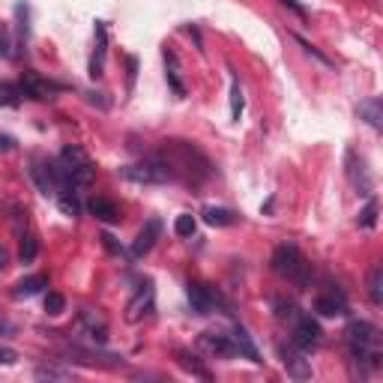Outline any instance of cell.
Instances as JSON below:
<instances>
[{
    "mask_svg": "<svg viewBox=\"0 0 383 383\" xmlns=\"http://www.w3.org/2000/svg\"><path fill=\"white\" fill-rule=\"evenodd\" d=\"M156 156L165 162V168L171 171V180L183 177V180H189V183H201L210 177L207 156L186 141H165L162 153H156Z\"/></svg>",
    "mask_w": 383,
    "mask_h": 383,
    "instance_id": "6da1fadb",
    "label": "cell"
},
{
    "mask_svg": "<svg viewBox=\"0 0 383 383\" xmlns=\"http://www.w3.org/2000/svg\"><path fill=\"white\" fill-rule=\"evenodd\" d=\"M344 336H348L353 363L368 365V368H377V365H380V353H377L380 333H377V326H375V324H368V321H353Z\"/></svg>",
    "mask_w": 383,
    "mask_h": 383,
    "instance_id": "7a4b0ae2",
    "label": "cell"
},
{
    "mask_svg": "<svg viewBox=\"0 0 383 383\" xmlns=\"http://www.w3.org/2000/svg\"><path fill=\"white\" fill-rule=\"evenodd\" d=\"M273 270L278 276H285L297 288H309V282H312V264L302 258V252L297 246H288V242L273 252Z\"/></svg>",
    "mask_w": 383,
    "mask_h": 383,
    "instance_id": "3957f363",
    "label": "cell"
},
{
    "mask_svg": "<svg viewBox=\"0 0 383 383\" xmlns=\"http://www.w3.org/2000/svg\"><path fill=\"white\" fill-rule=\"evenodd\" d=\"M60 162L66 165V171H69V177H72V183L75 186H90L93 180H96V168H93V162H90V156L81 150V147H75V144H69V147H63V153H60Z\"/></svg>",
    "mask_w": 383,
    "mask_h": 383,
    "instance_id": "277c9868",
    "label": "cell"
},
{
    "mask_svg": "<svg viewBox=\"0 0 383 383\" xmlns=\"http://www.w3.org/2000/svg\"><path fill=\"white\" fill-rule=\"evenodd\" d=\"M123 177H129V180H135V183H168L171 171L165 168V162L159 156H147L144 162L123 168Z\"/></svg>",
    "mask_w": 383,
    "mask_h": 383,
    "instance_id": "5b68a950",
    "label": "cell"
},
{
    "mask_svg": "<svg viewBox=\"0 0 383 383\" xmlns=\"http://www.w3.org/2000/svg\"><path fill=\"white\" fill-rule=\"evenodd\" d=\"M293 317H297V326H293L290 344L300 348L302 353H312L317 344H321V326H317L309 314H293Z\"/></svg>",
    "mask_w": 383,
    "mask_h": 383,
    "instance_id": "8992f818",
    "label": "cell"
},
{
    "mask_svg": "<svg viewBox=\"0 0 383 383\" xmlns=\"http://www.w3.org/2000/svg\"><path fill=\"white\" fill-rule=\"evenodd\" d=\"M186 293H189L192 312H198V314H213V312H216V305L222 302L219 293H216L210 285H201V282H189Z\"/></svg>",
    "mask_w": 383,
    "mask_h": 383,
    "instance_id": "52a82bcc",
    "label": "cell"
},
{
    "mask_svg": "<svg viewBox=\"0 0 383 383\" xmlns=\"http://www.w3.org/2000/svg\"><path fill=\"white\" fill-rule=\"evenodd\" d=\"M153 297H156L153 285H144V288L132 297V302L126 305V321L138 324V321H144V317H150V314H153Z\"/></svg>",
    "mask_w": 383,
    "mask_h": 383,
    "instance_id": "ba28073f",
    "label": "cell"
},
{
    "mask_svg": "<svg viewBox=\"0 0 383 383\" xmlns=\"http://www.w3.org/2000/svg\"><path fill=\"white\" fill-rule=\"evenodd\" d=\"M344 162H348V177H350L353 189L360 192V195H372V186L375 183H372V174L365 171V162L356 156L353 150H348V159H344Z\"/></svg>",
    "mask_w": 383,
    "mask_h": 383,
    "instance_id": "9c48e42d",
    "label": "cell"
},
{
    "mask_svg": "<svg viewBox=\"0 0 383 383\" xmlns=\"http://www.w3.org/2000/svg\"><path fill=\"white\" fill-rule=\"evenodd\" d=\"M159 234H162V222L159 219H150L141 231H138V237H135V242H132V249H129V254L138 261V258H144V254L156 246V240H159Z\"/></svg>",
    "mask_w": 383,
    "mask_h": 383,
    "instance_id": "30bf717a",
    "label": "cell"
},
{
    "mask_svg": "<svg viewBox=\"0 0 383 383\" xmlns=\"http://www.w3.org/2000/svg\"><path fill=\"white\" fill-rule=\"evenodd\" d=\"M282 363H285V368H288V375L293 377V380H309L312 377V365H309V360L302 356V350L300 348H282Z\"/></svg>",
    "mask_w": 383,
    "mask_h": 383,
    "instance_id": "8fae6325",
    "label": "cell"
},
{
    "mask_svg": "<svg viewBox=\"0 0 383 383\" xmlns=\"http://www.w3.org/2000/svg\"><path fill=\"white\" fill-rule=\"evenodd\" d=\"M18 87H21V96H30V99H48L51 93H54V84H48L36 72H24Z\"/></svg>",
    "mask_w": 383,
    "mask_h": 383,
    "instance_id": "7c38bea8",
    "label": "cell"
},
{
    "mask_svg": "<svg viewBox=\"0 0 383 383\" xmlns=\"http://www.w3.org/2000/svg\"><path fill=\"white\" fill-rule=\"evenodd\" d=\"M105 51H108V28L102 21H96V48L90 57V78H99L102 66H105Z\"/></svg>",
    "mask_w": 383,
    "mask_h": 383,
    "instance_id": "4fadbf2b",
    "label": "cell"
},
{
    "mask_svg": "<svg viewBox=\"0 0 383 383\" xmlns=\"http://www.w3.org/2000/svg\"><path fill=\"white\" fill-rule=\"evenodd\" d=\"M81 329H84V336L90 338V341H96V344H102L108 338V326H105V321H102V317L96 314V312H90V309H84L81 312Z\"/></svg>",
    "mask_w": 383,
    "mask_h": 383,
    "instance_id": "5bb4252c",
    "label": "cell"
},
{
    "mask_svg": "<svg viewBox=\"0 0 383 383\" xmlns=\"http://www.w3.org/2000/svg\"><path fill=\"white\" fill-rule=\"evenodd\" d=\"M314 312L324 317H338L348 312V302H344L341 293H321V297L314 300Z\"/></svg>",
    "mask_w": 383,
    "mask_h": 383,
    "instance_id": "9a60e30c",
    "label": "cell"
},
{
    "mask_svg": "<svg viewBox=\"0 0 383 383\" xmlns=\"http://www.w3.org/2000/svg\"><path fill=\"white\" fill-rule=\"evenodd\" d=\"M201 348H207L216 356H237L234 353V341L228 333H204L201 336Z\"/></svg>",
    "mask_w": 383,
    "mask_h": 383,
    "instance_id": "2e32d148",
    "label": "cell"
},
{
    "mask_svg": "<svg viewBox=\"0 0 383 383\" xmlns=\"http://www.w3.org/2000/svg\"><path fill=\"white\" fill-rule=\"evenodd\" d=\"M231 341H234V353L246 356V360H252V363H261V353H258V348H254L252 336H249V333H246V329H242V326H234Z\"/></svg>",
    "mask_w": 383,
    "mask_h": 383,
    "instance_id": "e0dca14e",
    "label": "cell"
},
{
    "mask_svg": "<svg viewBox=\"0 0 383 383\" xmlns=\"http://www.w3.org/2000/svg\"><path fill=\"white\" fill-rule=\"evenodd\" d=\"M87 207H90V213L96 216L99 222H105V225H114L120 219V210H117V204L114 201H108V198H93L90 204H87Z\"/></svg>",
    "mask_w": 383,
    "mask_h": 383,
    "instance_id": "ac0fdd59",
    "label": "cell"
},
{
    "mask_svg": "<svg viewBox=\"0 0 383 383\" xmlns=\"http://www.w3.org/2000/svg\"><path fill=\"white\" fill-rule=\"evenodd\" d=\"M42 288H48V278L45 276H28V278H21V282L12 288V297H16V300H30Z\"/></svg>",
    "mask_w": 383,
    "mask_h": 383,
    "instance_id": "d6986e66",
    "label": "cell"
},
{
    "mask_svg": "<svg viewBox=\"0 0 383 383\" xmlns=\"http://www.w3.org/2000/svg\"><path fill=\"white\" fill-rule=\"evenodd\" d=\"M30 174H33L36 186L42 189V195H54V183H51V171H48V159L33 156V162H30Z\"/></svg>",
    "mask_w": 383,
    "mask_h": 383,
    "instance_id": "ffe728a7",
    "label": "cell"
},
{
    "mask_svg": "<svg viewBox=\"0 0 383 383\" xmlns=\"http://www.w3.org/2000/svg\"><path fill=\"white\" fill-rule=\"evenodd\" d=\"M201 216H204V222L213 225V228H228V225L237 222V213L234 210H225V207H204Z\"/></svg>",
    "mask_w": 383,
    "mask_h": 383,
    "instance_id": "44dd1931",
    "label": "cell"
},
{
    "mask_svg": "<svg viewBox=\"0 0 383 383\" xmlns=\"http://www.w3.org/2000/svg\"><path fill=\"white\" fill-rule=\"evenodd\" d=\"M360 117L372 126V129H383V102L380 99H365L360 105Z\"/></svg>",
    "mask_w": 383,
    "mask_h": 383,
    "instance_id": "7402d4cb",
    "label": "cell"
},
{
    "mask_svg": "<svg viewBox=\"0 0 383 383\" xmlns=\"http://www.w3.org/2000/svg\"><path fill=\"white\" fill-rule=\"evenodd\" d=\"M368 297L375 305L383 302V266H372V273H368Z\"/></svg>",
    "mask_w": 383,
    "mask_h": 383,
    "instance_id": "603a6c76",
    "label": "cell"
},
{
    "mask_svg": "<svg viewBox=\"0 0 383 383\" xmlns=\"http://www.w3.org/2000/svg\"><path fill=\"white\" fill-rule=\"evenodd\" d=\"M36 377L40 380H72L75 372L72 368H63V365H40L36 368Z\"/></svg>",
    "mask_w": 383,
    "mask_h": 383,
    "instance_id": "cb8c5ba5",
    "label": "cell"
},
{
    "mask_svg": "<svg viewBox=\"0 0 383 383\" xmlns=\"http://www.w3.org/2000/svg\"><path fill=\"white\" fill-rule=\"evenodd\" d=\"M165 63H168V84H171V90L177 96H186V87L180 81V69H177V57L171 54V51H165Z\"/></svg>",
    "mask_w": 383,
    "mask_h": 383,
    "instance_id": "d4e9b609",
    "label": "cell"
},
{
    "mask_svg": "<svg viewBox=\"0 0 383 383\" xmlns=\"http://www.w3.org/2000/svg\"><path fill=\"white\" fill-rule=\"evenodd\" d=\"M242 108H246V99H242V87H240V78L231 72V120H240V117H242Z\"/></svg>",
    "mask_w": 383,
    "mask_h": 383,
    "instance_id": "484cf974",
    "label": "cell"
},
{
    "mask_svg": "<svg viewBox=\"0 0 383 383\" xmlns=\"http://www.w3.org/2000/svg\"><path fill=\"white\" fill-rule=\"evenodd\" d=\"M195 231H198V219L192 213H180L177 216V222H174V234L177 237H195Z\"/></svg>",
    "mask_w": 383,
    "mask_h": 383,
    "instance_id": "4316f807",
    "label": "cell"
},
{
    "mask_svg": "<svg viewBox=\"0 0 383 383\" xmlns=\"http://www.w3.org/2000/svg\"><path fill=\"white\" fill-rule=\"evenodd\" d=\"M36 254H40V240H36L33 234H24V237H21V249H18L21 264H33Z\"/></svg>",
    "mask_w": 383,
    "mask_h": 383,
    "instance_id": "83f0119b",
    "label": "cell"
},
{
    "mask_svg": "<svg viewBox=\"0 0 383 383\" xmlns=\"http://www.w3.org/2000/svg\"><path fill=\"white\" fill-rule=\"evenodd\" d=\"M177 363H180V365L186 368V372H192L195 377H201V380H210V372H207V368H204V365L195 360V356H189L186 350H180V353H177Z\"/></svg>",
    "mask_w": 383,
    "mask_h": 383,
    "instance_id": "f1b7e54d",
    "label": "cell"
},
{
    "mask_svg": "<svg viewBox=\"0 0 383 383\" xmlns=\"http://www.w3.org/2000/svg\"><path fill=\"white\" fill-rule=\"evenodd\" d=\"M18 102H21V87L18 84H0V105L16 108Z\"/></svg>",
    "mask_w": 383,
    "mask_h": 383,
    "instance_id": "f546056e",
    "label": "cell"
},
{
    "mask_svg": "<svg viewBox=\"0 0 383 383\" xmlns=\"http://www.w3.org/2000/svg\"><path fill=\"white\" fill-rule=\"evenodd\" d=\"M57 207L66 213V216H78L81 213V204H78V198H75V192H60V195H57Z\"/></svg>",
    "mask_w": 383,
    "mask_h": 383,
    "instance_id": "4dcf8cb0",
    "label": "cell"
},
{
    "mask_svg": "<svg viewBox=\"0 0 383 383\" xmlns=\"http://www.w3.org/2000/svg\"><path fill=\"white\" fill-rule=\"evenodd\" d=\"M377 201L372 198V201H368L365 204V207H363V213H360V219H356V225H360V228H375L377 225Z\"/></svg>",
    "mask_w": 383,
    "mask_h": 383,
    "instance_id": "1f68e13d",
    "label": "cell"
},
{
    "mask_svg": "<svg viewBox=\"0 0 383 383\" xmlns=\"http://www.w3.org/2000/svg\"><path fill=\"white\" fill-rule=\"evenodd\" d=\"M63 309H66V300H63V293L51 290L48 297H45V312H48V314H63Z\"/></svg>",
    "mask_w": 383,
    "mask_h": 383,
    "instance_id": "d6a6232c",
    "label": "cell"
},
{
    "mask_svg": "<svg viewBox=\"0 0 383 383\" xmlns=\"http://www.w3.org/2000/svg\"><path fill=\"white\" fill-rule=\"evenodd\" d=\"M297 42H300V45L305 48V54H312V57H317V60H321V63H324V66H329V63H333V60H329L326 54H321V51H317L314 45H309V42H305V40H302V36H297Z\"/></svg>",
    "mask_w": 383,
    "mask_h": 383,
    "instance_id": "836d02e7",
    "label": "cell"
},
{
    "mask_svg": "<svg viewBox=\"0 0 383 383\" xmlns=\"http://www.w3.org/2000/svg\"><path fill=\"white\" fill-rule=\"evenodd\" d=\"M18 363V350L6 348V344H0V365H16Z\"/></svg>",
    "mask_w": 383,
    "mask_h": 383,
    "instance_id": "e575fe53",
    "label": "cell"
},
{
    "mask_svg": "<svg viewBox=\"0 0 383 383\" xmlns=\"http://www.w3.org/2000/svg\"><path fill=\"white\" fill-rule=\"evenodd\" d=\"M0 57H12V42H9V33H6V28L0 24Z\"/></svg>",
    "mask_w": 383,
    "mask_h": 383,
    "instance_id": "d590c367",
    "label": "cell"
},
{
    "mask_svg": "<svg viewBox=\"0 0 383 383\" xmlns=\"http://www.w3.org/2000/svg\"><path fill=\"white\" fill-rule=\"evenodd\" d=\"M102 242H105V249H108L111 254H123V246H120V242L114 240L111 234H102Z\"/></svg>",
    "mask_w": 383,
    "mask_h": 383,
    "instance_id": "8d00e7d4",
    "label": "cell"
},
{
    "mask_svg": "<svg viewBox=\"0 0 383 383\" xmlns=\"http://www.w3.org/2000/svg\"><path fill=\"white\" fill-rule=\"evenodd\" d=\"M282 6H288L290 12H297V16H305V9H302V4H297V0H278Z\"/></svg>",
    "mask_w": 383,
    "mask_h": 383,
    "instance_id": "74e56055",
    "label": "cell"
},
{
    "mask_svg": "<svg viewBox=\"0 0 383 383\" xmlns=\"http://www.w3.org/2000/svg\"><path fill=\"white\" fill-rule=\"evenodd\" d=\"M126 63H129V90H132V87H135V72H138V60H135V57H129Z\"/></svg>",
    "mask_w": 383,
    "mask_h": 383,
    "instance_id": "f35d334b",
    "label": "cell"
},
{
    "mask_svg": "<svg viewBox=\"0 0 383 383\" xmlns=\"http://www.w3.org/2000/svg\"><path fill=\"white\" fill-rule=\"evenodd\" d=\"M6 261H9V254H6V249H4V246H0V270L6 266Z\"/></svg>",
    "mask_w": 383,
    "mask_h": 383,
    "instance_id": "ab89813d",
    "label": "cell"
},
{
    "mask_svg": "<svg viewBox=\"0 0 383 383\" xmlns=\"http://www.w3.org/2000/svg\"><path fill=\"white\" fill-rule=\"evenodd\" d=\"M0 147H4V150H12V138L4 135V138H0Z\"/></svg>",
    "mask_w": 383,
    "mask_h": 383,
    "instance_id": "60d3db41",
    "label": "cell"
}]
</instances>
